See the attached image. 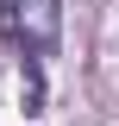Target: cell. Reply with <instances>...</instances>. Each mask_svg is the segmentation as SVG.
Segmentation results:
<instances>
[{
    "instance_id": "cell-1",
    "label": "cell",
    "mask_w": 119,
    "mask_h": 126,
    "mask_svg": "<svg viewBox=\"0 0 119 126\" xmlns=\"http://www.w3.org/2000/svg\"><path fill=\"white\" fill-rule=\"evenodd\" d=\"M57 32H63V6L57 0H0V38L31 57L57 50Z\"/></svg>"
}]
</instances>
